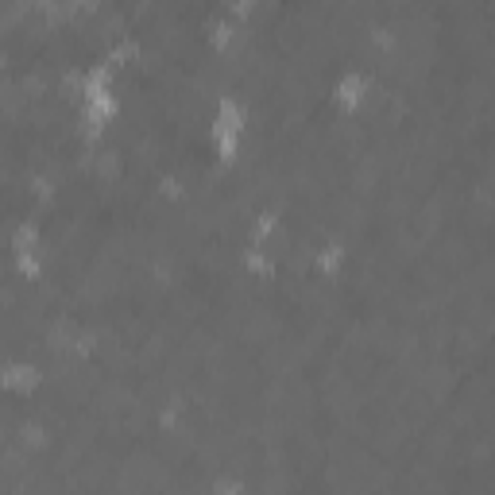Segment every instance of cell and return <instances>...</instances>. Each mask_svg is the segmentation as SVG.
Returning a JSON list of instances; mask_svg holds the SVG:
<instances>
[{"instance_id":"4","label":"cell","mask_w":495,"mask_h":495,"mask_svg":"<svg viewBox=\"0 0 495 495\" xmlns=\"http://www.w3.org/2000/svg\"><path fill=\"white\" fill-rule=\"evenodd\" d=\"M4 383H12V387H28V383H35V375H28V368H16L12 375H4Z\"/></svg>"},{"instance_id":"1","label":"cell","mask_w":495,"mask_h":495,"mask_svg":"<svg viewBox=\"0 0 495 495\" xmlns=\"http://www.w3.org/2000/svg\"><path fill=\"white\" fill-rule=\"evenodd\" d=\"M240 136H244V112L237 101H220L217 109V121H213V140L225 159H232V151L240 148Z\"/></svg>"},{"instance_id":"3","label":"cell","mask_w":495,"mask_h":495,"mask_svg":"<svg viewBox=\"0 0 495 495\" xmlns=\"http://www.w3.org/2000/svg\"><path fill=\"white\" fill-rule=\"evenodd\" d=\"M364 89H368V82H364V77H345L341 86H337V101H345V105H356V101L364 97Z\"/></svg>"},{"instance_id":"2","label":"cell","mask_w":495,"mask_h":495,"mask_svg":"<svg viewBox=\"0 0 495 495\" xmlns=\"http://www.w3.org/2000/svg\"><path fill=\"white\" fill-rule=\"evenodd\" d=\"M116 112V97H112V86H109V74L97 70L86 77V116L94 124H105L109 116Z\"/></svg>"}]
</instances>
